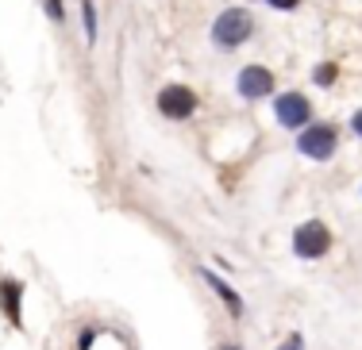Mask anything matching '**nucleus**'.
Listing matches in <instances>:
<instances>
[{
  "instance_id": "obj_1",
  "label": "nucleus",
  "mask_w": 362,
  "mask_h": 350,
  "mask_svg": "<svg viewBox=\"0 0 362 350\" xmlns=\"http://www.w3.org/2000/svg\"><path fill=\"white\" fill-rule=\"evenodd\" d=\"M251 35H255V16L247 12V8H223L216 16V23H212V42L223 50L243 47Z\"/></svg>"
},
{
  "instance_id": "obj_2",
  "label": "nucleus",
  "mask_w": 362,
  "mask_h": 350,
  "mask_svg": "<svg viewBox=\"0 0 362 350\" xmlns=\"http://www.w3.org/2000/svg\"><path fill=\"white\" fill-rule=\"evenodd\" d=\"M339 147V131L332 123H308L300 127V139H297V150L305 158H316V162H327Z\"/></svg>"
},
{
  "instance_id": "obj_3",
  "label": "nucleus",
  "mask_w": 362,
  "mask_h": 350,
  "mask_svg": "<svg viewBox=\"0 0 362 350\" xmlns=\"http://www.w3.org/2000/svg\"><path fill=\"white\" fill-rule=\"evenodd\" d=\"M332 251V231L320 224V219H308L293 231V254L297 258H324Z\"/></svg>"
},
{
  "instance_id": "obj_4",
  "label": "nucleus",
  "mask_w": 362,
  "mask_h": 350,
  "mask_svg": "<svg viewBox=\"0 0 362 350\" xmlns=\"http://www.w3.org/2000/svg\"><path fill=\"white\" fill-rule=\"evenodd\" d=\"M274 116H278L281 127L300 131V127H308V119H313V104H308L305 92H281V97L274 100Z\"/></svg>"
},
{
  "instance_id": "obj_5",
  "label": "nucleus",
  "mask_w": 362,
  "mask_h": 350,
  "mask_svg": "<svg viewBox=\"0 0 362 350\" xmlns=\"http://www.w3.org/2000/svg\"><path fill=\"white\" fill-rule=\"evenodd\" d=\"M158 112L166 119H189L197 112V92L189 85H166L158 92Z\"/></svg>"
},
{
  "instance_id": "obj_6",
  "label": "nucleus",
  "mask_w": 362,
  "mask_h": 350,
  "mask_svg": "<svg viewBox=\"0 0 362 350\" xmlns=\"http://www.w3.org/2000/svg\"><path fill=\"white\" fill-rule=\"evenodd\" d=\"M235 89H239V97H247V100L270 97L274 92V73L266 70V66H243L239 78H235Z\"/></svg>"
},
{
  "instance_id": "obj_7",
  "label": "nucleus",
  "mask_w": 362,
  "mask_h": 350,
  "mask_svg": "<svg viewBox=\"0 0 362 350\" xmlns=\"http://www.w3.org/2000/svg\"><path fill=\"white\" fill-rule=\"evenodd\" d=\"M20 301H23V285L16 277H4V281H0V308H4V315L12 320V327H23Z\"/></svg>"
},
{
  "instance_id": "obj_8",
  "label": "nucleus",
  "mask_w": 362,
  "mask_h": 350,
  "mask_svg": "<svg viewBox=\"0 0 362 350\" xmlns=\"http://www.w3.org/2000/svg\"><path fill=\"white\" fill-rule=\"evenodd\" d=\"M197 273H201V277H204V281H209V285H212V293H220V301L228 304V312H231V315H235V320H239V315H243V301H239V293H235V289H231L228 281H220V277H216V273H212V270H197Z\"/></svg>"
},
{
  "instance_id": "obj_9",
  "label": "nucleus",
  "mask_w": 362,
  "mask_h": 350,
  "mask_svg": "<svg viewBox=\"0 0 362 350\" xmlns=\"http://www.w3.org/2000/svg\"><path fill=\"white\" fill-rule=\"evenodd\" d=\"M81 23H85V39L93 47L97 42V8H93V0H81Z\"/></svg>"
},
{
  "instance_id": "obj_10",
  "label": "nucleus",
  "mask_w": 362,
  "mask_h": 350,
  "mask_svg": "<svg viewBox=\"0 0 362 350\" xmlns=\"http://www.w3.org/2000/svg\"><path fill=\"white\" fill-rule=\"evenodd\" d=\"M335 73H339V70H335V62H320V66L313 70V81L320 85V89H327V85L335 81Z\"/></svg>"
},
{
  "instance_id": "obj_11",
  "label": "nucleus",
  "mask_w": 362,
  "mask_h": 350,
  "mask_svg": "<svg viewBox=\"0 0 362 350\" xmlns=\"http://www.w3.org/2000/svg\"><path fill=\"white\" fill-rule=\"evenodd\" d=\"M42 8H47L50 23H66V8H62V0H42Z\"/></svg>"
},
{
  "instance_id": "obj_12",
  "label": "nucleus",
  "mask_w": 362,
  "mask_h": 350,
  "mask_svg": "<svg viewBox=\"0 0 362 350\" xmlns=\"http://www.w3.org/2000/svg\"><path fill=\"white\" fill-rule=\"evenodd\" d=\"M270 8H278V12H293V8L300 4V0H266Z\"/></svg>"
},
{
  "instance_id": "obj_13",
  "label": "nucleus",
  "mask_w": 362,
  "mask_h": 350,
  "mask_svg": "<svg viewBox=\"0 0 362 350\" xmlns=\"http://www.w3.org/2000/svg\"><path fill=\"white\" fill-rule=\"evenodd\" d=\"M351 127H355V135H358V139H362V108H358V112H355V119H351Z\"/></svg>"
},
{
  "instance_id": "obj_14",
  "label": "nucleus",
  "mask_w": 362,
  "mask_h": 350,
  "mask_svg": "<svg viewBox=\"0 0 362 350\" xmlns=\"http://www.w3.org/2000/svg\"><path fill=\"white\" fill-rule=\"evenodd\" d=\"M300 346H305V339H300V335H293L289 343H286V350H300Z\"/></svg>"
},
{
  "instance_id": "obj_15",
  "label": "nucleus",
  "mask_w": 362,
  "mask_h": 350,
  "mask_svg": "<svg viewBox=\"0 0 362 350\" xmlns=\"http://www.w3.org/2000/svg\"><path fill=\"white\" fill-rule=\"evenodd\" d=\"M220 350H243V346H235V343H223Z\"/></svg>"
}]
</instances>
